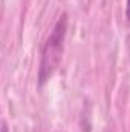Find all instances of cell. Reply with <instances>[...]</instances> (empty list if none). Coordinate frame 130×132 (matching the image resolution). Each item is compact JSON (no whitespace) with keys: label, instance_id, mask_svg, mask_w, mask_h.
Wrapping results in <instances>:
<instances>
[{"label":"cell","instance_id":"1","mask_svg":"<svg viewBox=\"0 0 130 132\" xmlns=\"http://www.w3.org/2000/svg\"><path fill=\"white\" fill-rule=\"evenodd\" d=\"M66 29H67V17L61 15L58 19V22L55 23L52 32L49 34V37L43 46V51H41V62H40V69H38L40 85H43L52 75L54 69L57 68L60 59H61Z\"/></svg>","mask_w":130,"mask_h":132},{"label":"cell","instance_id":"2","mask_svg":"<svg viewBox=\"0 0 130 132\" xmlns=\"http://www.w3.org/2000/svg\"><path fill=\"white\" fill-rule=\"evenodd\" d=\"M126 15L127 20H130V0H126Z\"/></svg>","mask_w":130,"mask_h":132},{"label":"cell","instance_id":"3","mask_svg":"<svg viewBox=\"0 0 130 132\" xmlns=\"http://www.w3.org/2000/svg\"><path fill=\"white\" fill-rule=\"evenodd\" d=\"M2 132H8V126L3 123V126H2Z\"/></svg>","mask_w":130,"mask_h":132}]
</instances>
